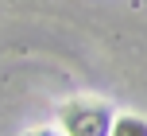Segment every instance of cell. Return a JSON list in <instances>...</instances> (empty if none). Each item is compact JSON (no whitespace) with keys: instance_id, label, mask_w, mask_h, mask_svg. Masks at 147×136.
Here are the masks:
<instances>
[{"instance_id":"obj_1","label":"cell","mask_w":147,"mask_h":136,"mask_svg":"<svg viewBox=\"0 0 147 136\" xmlns=\"http://www.w3.org/2000/svg\"><path fill=\"white\" fill-rule=\"evenodd\" d=\"M62 132L66 136H109L112 113L97 101H70L62 109Z\"/></svg>"},{"instance_id":"obj_2","label":"cell","mask_w":147,"mask_h":136,"mask_svg":"<svg viewBox=\"0 0 147 136\" xmlns=\"http://www.w3.org/2000/svg\"><path fill=\"white\" fill-rule=\"evenodd\" d=\"M109 136H147V121L143 117H132V113L112 117V132Z\"/></svg>"},{"instance_id":"obj_3","label":"cell","mask_w":147,"mask_h":136,"mask_svg":"<svg viewBox=\"0 0 147 136\" xmlns=\"http://www.w3.org/2000/svg\"><path fill=\"white\" fill-rule=\"evenodd\" d=\"M23 136H66V132H54V129H35V132H23Z\"/></svg>"}]
</instances>
